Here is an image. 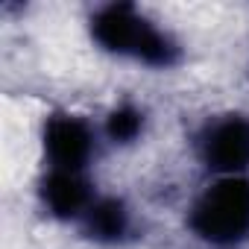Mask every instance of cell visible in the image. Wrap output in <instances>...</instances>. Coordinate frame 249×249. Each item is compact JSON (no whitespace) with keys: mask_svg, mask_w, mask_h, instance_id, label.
<instances>
[{"mask_svg":"<svg viewBox=\"0 0 249 249\" xmlns=\"http://www.w3.org/2000/svg\"><path fill=\"white\" fill-rule=\"evenodd\" d=\"M91 38L100 50L144 68L167 71L179 65V41L132 3H108L91 15Z\"/></svg>","mask_w":249,"mask_h":249,"instance_id":"6da1fadb","label":"cell"},{"mask_svg":"<svg viewBox=\"0 0 249 249\" xmlns=\"http://www.w3.org/2000/svg\"><path fill=\"white\" fill-rule=\"evenodd\" d=\"M188 229L214 249L249 243V176H214L191 202Z\"/></svg>","mask_w":249,"mask_h":249,"instance_id":"7a4b0ae2","label":"cell"},{"mask_svg":"<svg viewBox=\"0 0 249 249\" xmlns=\"http://www.w3.org/2000/svg\"><path fill=\"white\" fill-rule=\"evenodd\" d=\"M199 161L214 176H249V117L220 114L196 138Z\"/></svg>","mask_w":249,"mask_h":249,"instance_id":"3957f363","label":"cell"},{"mask_svg":"<svg viewBox=\"0 0 249 249\" xmlns=\"http://www.w3.org/2000/svg\"><path fill=\"white\" fill-rule=\"evenodd\" d=\"M41 150L47 170L85 173V167L97 156V132L85 117L73 111H53L41 126Z\"/></svg>","mask_w":249,"mask_h":249,"instance_id":"277c9868","label":"cell"},{"mask_svg":"<svg viewBox=\"0 0 249 249\" xmlns=\"http://www.w3.org/2000/svg\"><path fill=\"white\" fill-rule=\"evenodd\" d=\"M97 199V191L91 188L85 173L73 170H47L38 182V202L41 208L62 223H79L91 202Z\"/></svg>","mask_w":249,"mask_h":249,"instance_id":"5b68a950","label":"cell"},{"mask_svg":"<svg viewBox=\"0 0 249 249\" xmlns=\"http://www.w3.org/2000/svg\"><path fill=\"white\" fill-rule=\"evenodd\" d=\"M79 226L88 240L100 246H117L132 234L135 220H132V208L120 196H97L85 211V217L79 220Z\"/></svg>","mask_w":249,"mask_h":249,"instance_id":"8992f818","label":"cell"},{"mask_svg":"<svg viewBox=\"0 0 249 249\" xmlns=\"http://www.w3.org/2000/svg\"><path fill=\"white\" fill-rule=\"evenodd\" d=\"M144 126H147L144 111L138 106H132V103H120V106H114L106 114L103 135L111 144H117V147H129V144H135L144 135Z\"/></svg>","mask_w":249,"mask_h":249,"instance_id":"52a82bcc","label":"cell"}]
</instances>
